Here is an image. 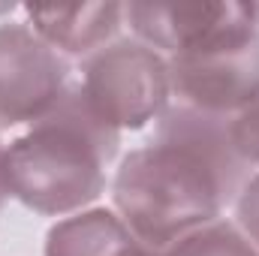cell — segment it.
<instances>
[{
    "label": "cell",
    "mask_w": 259,
    "mask_h": 256,
    "mask_svg": "<svg viewBox=\"0 0 259 256\" xmlns=\"http://www.w3.org/2000/svg\"><path fill=\"white\" fill-rule=\"evenodd\" d=\"M229 121L172 103L151 139L118 163L112 208L154 250L220 220L256 172Z\"/></svg>",
    "instance_id": "1"
},
{
    "label": "cell",
    "mask_w": 259,
    "mask_h": 256,
    "mask_svg": "<svg viewBox=\"0 0 259 256\" xmlns=\"http://www.w3.org/2000/svg\"><path fill=\"white\" fill-rule=\"evenodd\" d=\"M3 151H6V145L0 142V208H3L6 199H9V193H6V181H3Z\"/></svg>",
    "instance_id": "12"
},
{
    "label": "cell",
    "mask_w": 259,
    "mask_h": 256,
    "mask_svg": "<svg viewBox=\"0 0 259 256\" xmlns=\"http://www.w3.org/2000/svg\"><path fill=\"white\" fill-rule=\"evenodd\" d=\"M229 127H232V139H235L241 157L259 172V94L247 109H241L229 121Z\"/></svg>",
    "instance_id": "10"
},
{
    "label": "cell",
    "mask_w": 259,
    "mask_h": 256,
    "mask_svg": "<svg viewBox=\"0 0 259 256\" xmlns=\"http://www.w3.org/2000/svg\"><path fill=\"white\" fill-rule=\"evenodd\" d=\"M75 84L72 64L27 21L0 24V130L30 127Z\"/></svg>",
    "instance_id": "5"
},
{
    "label": "cell",
    "mask_w": 259,
    "mask_h": 256,
    "mask_svg": "<svg viewBox=\"0 0 259 256\" xmlns=\"http://www.w3.org/2000/svg\"><path fill=\"white\" fill-rule=\"evenodd\" d=\"M118 151L121 133L109 127L88 106L78 84H72L49 115L6 145V193L42 217H72L106 193Z\"/></svg>",
    "instance_id": "2"
},
{
    "label": "cell",
    "mask_w": 259,
    "mask_h": 256,
    "mask_svg": "<svg viewBox=\"0 0 259 256\" xmlns=\"http://www.w3.org/2000/svg\"><path fill=\"white\" fill-rule=\"evenodd\" d=\"M127 27L163 58L199 55L259 36V3H127Z\"/></svg>",
    "instance_id": "4"
},
{
    "label": "cell",
    "mask_w": 259,
    "mask_h": 256,
    "mask_svg": "<svg viewBox=\"0 0 259 256\" xmlns=\"http://www.w3.org/2000/svg\"><path fill=\"white\" fill-rule=\"evenodd\" d=\"M75 84L88 106L118 133L157 124L172 106L169 61L136 36H118L78 61Z\"/></svg>",
    "instance_id": "3"
},
{
    "label": "cell",
    "mask_w": 259,
    "mask_h": 256,
    "mask_svg": "<svg viewBox=\"0 0 259 256\" xmlns=\"http://www.w3.org/2000/svg\"><path fill=\"white\" fill-rule=\"evenodd\" d=\"M42 256H160V250L133 235L115 208H88L46 232Z\"/></svg>",
    "instance_id": "8"
},
{
    "label": "cell",
    "mask_w": 259,
    "mask_h": 256,
    "mask_svg": "<svg viewBox=\"0 0 259 256\" xmlns=\"http://www.w3.org/2000/svg\"><path fill=\"white\" fill-rule=\"evenodd\" d=\"M24 21L66 61L100 52L127 27V3H81V6H21Z\"/></svg>",
    "instance_id": "7"
},
{
    "label": "cell",
    "mask_w": 259,
    "mask_h": 256,
    "mask_svg": "<svg viewBox=\"0 0 259 256\" xmlns=\"http://www.w3.org/2000/svg\"><path fill=\"white\" fill-rule=\"evenodd\" d=\"M160 256H259V250L235 226V220L220 217L172 241L169 247L160 250Z\"/></svg>",
    "instance_id": "9"
},
{
    "label": "cell",
    "mask_w": 259,
    "mask_h": 256,
    "mask_svg": "<svg viewBox=\"0 0 259 256\" xmlns=\"http://www.w3.org/2000/svg\"><path fill=\"white\" fill-rule=\"evenodd\" d=\"M232 211H235V217H232L235 226L247 235V241L259 250V172L250 175V181L244 184V190L238 193Z\"/></svg>",
    "instance_id": "11"
},
{
    "label": "cell",
    "mask_w": 259,
    "mask_h": 256,
    "mask_svg": "<svg viewBox=\"0 0 259 256\" xmlns=\"http://www.w3.org/2000/svg\"><path fill=\"white\" fill-rule=\"evenodd\" d=\"M166 61L175 106L235 118L259 94V36Z\"/></svg>",
    "instance_id": "6"
}]
</instances>
